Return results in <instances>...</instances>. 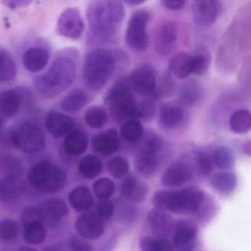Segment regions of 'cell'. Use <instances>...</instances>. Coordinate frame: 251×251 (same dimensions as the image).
I'll return each mask as SVG.
<instances>
[{"instance_id": "19", "label": "cell", "mask_w": 251, "mask_h": 251, "mask_svg": "<svg viewBox=\"0 0 251 251\" xmlns=\"http://www.w3.org/2000/svg\"><path fill=\"white\" fill-rule=\"evenodd\" d=\"M192 175V170L186 163L177 161L166 170L161 183L168 187H177L189 181Z\"/></svg>"}, {"instance_id": "15", "label": "cell", "mask_w": 251, "mask_h": 251, "mask_svg": "<svg viewBox=\"0 0 251 251\" xmlns=\"http://www.w3.org/2000/svg\"><path fill=\"white\" fill-rule=\"evenodd\" d=\"M75 228L78 234L83 239L96 240L103 234L105 223L98 214L86 213L77 218Z\"/></svg>"}, {"instance_id": "24", "label": "cell", "mask_w": 251, "mask_h": 251, "mask_svg": "<svg viewBox=\"0 0 251 251\" xmlns=\"http://www.w3.org/2000/svg\"><path fill=\"white\" fill-rule=\"evenodd\" d=\"M89 145V139L85 132L73 130L67 135L64 141V151L70 155L78 156L86 152Z\"/></svg>"}, {"instance_id": "42", "label": "cell", "mask_w": 251, "mask_h": 251, "mask_svg": "<svg viewBox=\"0 0 251 251\" xmlns=\"http://www.w3.org/2000/svg\"><path fill=\"white\" fill-rule=\"evenodd\" d=\"M93 192L97 198L101 201L108 200L115 192V185L111 179L101 177L95 180L93 184Z\"/></svg>"}, {"instance_id": "41", "label": "cell", "mask_w": 251, "mask_h": 251, "mask_svg": "<svg viewBox=\"0 0 251 251\" xmlns=\"http://www.w3.org/2000/svg\"><path fill=\"white\" fill-rule=\"evenodd\" d=\"M142 251H174L173 245L163 238L145 236L140 242Z\"/></svg>"}, {"instance_id": "39", "label": "cell", "mask_w": 251, "mask_h": 251, "mask_svg": "<svg viewBox=\"0 0 251 251\" xmlns=\"http://www.w3.org/2000/svg\"><path fill=\"white\" fill-rule=\"evenodd\" d=\"M108 120V113L100 107H92L85 114V122L91 128H102L106 125Z\"/></svg>"}, {"instance_id": "25", "label": "cell", "mask_w": 251, "mask_h": 251, "mask_svg": "<svg viewBox=\"0 0 251 251\" xmlns=\"http://www.w3.org/2000/svg\"><path fill=\"white\" fill-rule=\"evenodd\" d=\"M89 96L86 91L75 89L66 95L61 100V108L69 114H75L81 111L89 102Z\"/></svg>"}, {"instance_id": "4", "label": "cell", "mask_w": 251, "mask_h": 251, "mask_svg": "<svg viewBox=\"0 0 251 251\" xmlns=\"http://www.w3.org/2000/svg\"><path fill=\"white\" fill-rule=\"evenodd\" d=\"M155 208L178 214H198L205 201V195L196 188L180 190H158L154 194Z\"/></svg>"}, {"instance_id": "52", "label": "cell", "mask_w": 251, "mask_h": 251, "mask_svg": "<svg viewBox=\"0 0 251 251\" xmlns=\"http://www.w3.org/2000/svg\"><path fill=\"white\" fill-rule=\"evenodd\" d=\"M242 149H243L244 152H245V153L247 154V155H249L250 156V155H251V142H245V144H244L243 148H242Z\"/></svg>"}, {"instance_id": "36", "label": "cell", "mask_w": 251, "mask_h": 251, "mask_svg": "<svg viewBox=\"0 0 251 251\" xmlns=\"http://www.w3.org/2000/svg\"><path fill=\"white\" fill-rule=\"evenodd\" d=\"M192 74L202 76L209 68L211 55L209 51L205 48L198 49L192 55Z\"/></svg>"}, {"instance_id": "1", "label": "cell", "mask_w": 251, "mask_h": 251, "mask_svg": "<svg viewBox=\"0 0 251 251\" xmlns=\"http://www.w3.org/2000/svg\"><path fill=\"white\" fill-rule=\"evenodd\" d=\"M78 52L65 48L57 53L48 70L36 77L35 89L45 99H52L70 88L77 77Z\"/></svg>"}, {"instance_id": "10", "label": "cell", "mask_w": 251, "mask_h": 251, "mask_svg": "<svg viewBox=\"0 0 251 251\" xmlns=\"http://www.w3.org/2000/svg\"><path fill=\"white\" fill-rule=\"evenodd\" d=\"M128 82L131 89L136 93L142 96H151L156 86L155 69L151 64H139L130 73Z\"/></svg>"}, {"instance_id": "14", "label": "cell", "mask_w": 251, "mask_h": 251, "mask_svg": "<svg viewBox=\"0 0 251 251\" xmlns=\"http://www.w3.org/2000/svg\"><path fill=\"white\" fill-rule=\"evenodd\" d=\"M41 222L54 226L69 214V207L63 200L50 198L36 207Z\"/></svg>"}, {"instance_id": "12", "label": "cell", "mask_w": 251, "mask_h": 251, "mask_svg": "<svg viewBox=\"0 0 251 251\" xmlns=\"http://www.w3.org/2000/svg\"><path fill=\"white\" fill-rule=\"evenodd\" d=\"M177 45V28L171 21L165 20L157 27L154 36L155 52L161 56H167L176 50Z\"/></svg>"}, {"instance_id": "27", "label": "cell", "mask_w": 251, "mask_h": 251, "mask_svg": "<svg viewBox=\"0 0 251 251\" xmlns=\"http://www.w3.org/2000/svg\"><path fill=\"white\" fill-rule=\"evenodd\" d=\"M171 74L179 79H186L192 74V55L186 52H179L173 55L169 64Z\"/></svg>"}, {"instance_id": "53", "label": "cell", "mask_w": 251, "mask_h": 251, "mask_svg": "<svg viewBox=\"0 0 251 251\" xmlns=\"http://www.w3.org/2000/svg\"><path fill=\"white\" fill-rule=\"evenodd\" d=\"M17 251H37L34 248H30V247H22Z\"/></svg>"}, {"instance_id": "5", "label": "cell", "mask_w": 251, "mask_h": 251, "mask_svg": "<svg viewBox=\"0 0 251 251\" xmlns=\"http://www.w3.org/2000/svg\"><path fill=\"white\" fill-rule=\"evenodd\" d=\"M105 102L114 118L118 121H127L138 117L136 98L128 81L124 79L117 82L107 92Z\"/></svg>"}, {"instance_id": "3", "label": "cell", "mask_w": 251, "mask_h": 251, "mask_svg": "<svg viewBox=\"0 0 251 251\" xmlns=\"http://www.w3.org/2000/svg\"><path fill=\"white\" fill-rule=\"evenodd\" d=\"M126 17L123 2L117 0L92 1L86 11L90 36L99 42L112 40Z\"/></svg>"}, {"instance_id": "55", "label": "cell", "mask_w": 251, "mask_h": 251, "mask_svg": "<svg viewBox=\"0 0 251 251\" xmlns=\"http://www.w3.org/2000/svg\"><path fill=\"white\" fill-rule=\"evenodd\" d=\"M46 251H58V250L55 249V248H49L47 249Z\"/></svg>"}, {"instance_id": "13", "label": "cell", "mask_w": 251, "mask_h": 251, "mask_svg": "<svg viewBox=\"0 0 251 251\" xmlns=\"http://www.w3.org/2000/svg\"><path fill=\"white\" fill-rule=\"evenodd\" d=\"M223 11V3L217 0H198L192 5V15L198 25L210 27L217 22Z\"/></svg>"}, {"instance_id": "37", "label": "cell", "mask_w": 251, "mask_h": 251, "mask_svg": "<svg viewBox=\"0 0 251 251\" xmlns=\"http://www.w3.org/2000/svg\"><path fill=\"white\" fill-rule=\"evenodd\" d=\"M212 161L220 170H229L234 164V153L228 147L220 146L214 150Z\"/></svg>"}, {"instance_id": "46", "label": "cell", "mask_w": 251, "mask_h": 251, "mask_svg": "<svg viewBox=\"0 0 251 251\" xmlns=\"http://www.w3.org/2000/svg\"><path fill=\"white\" fill-rule=\"evenodd\" d=\"M195 164L198 174L208 176L213 170V161L211 157L203 152H199L195 157Z\"/></svg>"}, {"instance_id": "38", "label": "cell", "mask_w": 251, "mask_h": 251, "mask_svg": "<svg viewBox=\"0 0 251 251\" xmlns=\"http://www.w3.org/2000/svg\"><path fill=\"white\" fill-rule=\"evenodd\" d=\"M176 86V81L172 77L171 73L166 72L161 76L158 84H156L152 95L156 100L170 98L174 93Z\"/></svg>"}, {"instance_id": "28", "label": "cell", "mask_w": 251, "mask_h": 251, "mask_svg": "<svg viewBox=\"0 0 251 251\" xmlns=\"http://www.w3.org/2000/svg\"><path fill=\"white\" fill-rule=\"evenodd\" d=\"M69 201L75 210L80 212L90 209L95 202L90 189L85 186L74 188L69 195Z\"/></svg>"}, {"instance_id": "48", "label": "cell", "mask_w": 251, "mask_h": 251, "mask_svg": "<svg viewBox=\"0 0 251 251\" xmlns=\"http://www.w3.org/2000/svg\"><path fill=\"white\" fill-rule=\"evenodd\" d=\"M71 251H93V247L83 238L74 236L70 242Z\"/></svg>"}, {"instance_id": "16", "label": "cell", "mask_w": 251, "mask_h": 251, "mask_svg": "<svg viewBox=\"0 0 251 251\" xmlns=\"http://www.w3.org/2000/svg\"><path fill=\"white\" fill-rule=\"evenodd\" d=\"M197 226L189 220H181L175 229L174 245L176 251H192L195 247Z\"/></svg>"}, {"instance_id": "29", "label": "cell", "mask_w": 251, "mask_h": 251, "mask_svg": "<svg viewBox=\"0 0 251 251\" xmlns=\"http://www.w3.org/2000/svg\"><path fill=\"white\" fill-rule=\"evenodd\" d=\"M122 195L126 199L133 201H142L148 193V188L134 176H128L122 182Z\"/></svg>"}, {"instance_id": "20", "label": "cell", "mask_w": 251, "mask_h": 251, "mask_svg": "<svg viewBox=\"0 0 251 251\" xmlns=\"http://www.w3.org/2000/svg\"><path fill=\"white\" fill-rule=\"evenodd\" d=\"M148 223L151 231L158 238H164L170 234L174 227L173 217L166 211L155 208L148 214Z\"/></svg>"}, {"instance_id": "23", "label": "cell", "mask_w": 251, "mask_h": 251, "mask_svg": "<svg viewBox=\"0 0 251 251\" xmlns=\"http://www.w3.org/2000/svg\"><path fill=\"white\" fill-rule=\"evenodd\" d=\"M204 96V89L200 82L189 80L182 84L178 91V100L185 106L198 105Z\"/></svg>"}, {"instance_id": "21", "label": "cell", "mask_w": 251, "mask_h": 251, "mask_svg": "<svg viewBox=\"0 0 251 251\" xmlns=\"http://www.w3.org/2000/svg\"><path fill=\"white\" fill-rule=\"evenodd\" d=\"M186 120V111L178 105L164 104L159 110V124L166 130H175Z\"/></svg>"}, {"instance_id": "40", "label": "cell", "mask_w": 251, "mask_h": 251, "mask_svg": "<svg viewBox=\"0 0 251 251\" xmlns=\"http://www.w3.org/2000/svg\"><path fill=\"white\" fill-rule=\"evenodd\" d=\"M23 192V186L17 183L14 176H10L4 181L0 182V201L13 199Z\"/></svg>"}, {"instance_id": "33", "label": "cell", "mask_w": 251, "mask_h": 251, "mask_svg": "<svg viewBox=\"0 0 251 251\" xmlns=\"http://www.w3.org/2000/svg\"><path fill=\"white\" fill-rule=\"evenodd\" d=\"M229 126L236 134L248 133L251 130V113L247 109L236 110L230 116Z\"/></svg>"}, {"instance_id": "32", "label": "cell", "mask_w": 251, "mask_h": 251, "mask_svg": "<svg viewBox=\"0 0 251 251\" xmlns=\"http://www.w3.org/2000/svg\"><path fill=\"white\" fill-rule=\"evenodd\" d=\"M25 240L31 245H39L45 242L48 236V230L42 222L35 221L25 226L23 232Z\"/></svg>"}, {"instance_id": "47", "label": "cell", "mask_w": 251, "mask_h": 251, "mask_svg": "<svg viewBox=\"0 0 251 251\" xmlns=\"http://www.w3.org/2000/svg\"><path fill=\"white\" fill-rule=\"evenodd\" d=\"M97 211H98V215L102 220L110 218L114 214V203L109 200L101 201L97 206Z\"/></svg>"}, {"instance_id": "44", "label": "cell", "mask_w": 251, "mask_h": 251, "mask_svg": "<svg viewBox=\"0 0 251 251\" xmlns=\"http://www.w3.org/2000/svg\"><path fill=\"white\" fill-rule=\"evenodd\" d=\"M18 223L12 219L0 222V239L5 242L14 240L18 236Z\"/></svg>"}, {"instance_id": "51", "label": "cell", "mask_w": 251, "mask_h": 251, "mask_svg": "<svg viewBox=\"0 0 251 251\" xmlns=\"http://www.w3.org/2000/svg\"><path fill=\"white\" fill-rule=\"evenodd\" d=\"M124 2L127 5L133 6V5H141V4L144 3L145 1L144 0H127V1H125Z\"/></svg>"}, {"instance_id": "50", "label": "cell", "mask_w": 251, "mask_h": 251, "mask_svg": "<svg viewBox=\"0 0 251 251\" xmlns=\"http://www.w3.org/2000/svg\"><path fill=\"white\" fill-rule=\"evenodd\" d=\"M2 3L11 9H17V8L28 6L30 4H31V2L26 1V0H16V1H4Z\"/></svg>"}, {"instance_id": "49", "label": "cell", "mask_w": 251, "mask_h": 251, "mask_svg": "<svg viewBox=\"0 0 251 251\" xmlns=\"http://www.w3.org/2000/svg\"><path fill=\"white\" fill-rule=\"evenodd\" d=\"M161 4L164 5V8L170 11H179L184 8L186 5V1L180 0V1H175V0H164L161 1Z\"/></svg>"}, {"instance_id": "26", "label": "cell", "mask_w": 251, "mask_h": 251, "mask_svg": "<svg viewBox=\"0 0 251 251\" xmlns=\"http://www.w3.org/2000/svg\"><path fill=\"white\" fill-rule=\"evenodd\" d=\"M22 98L15 90H5L0 93V115L5 118L14 117L20 111Z\"/></svg>"}, {"instance_id": "17", "label": "cell", "mask_w": 251, "mask_h": 251, "mask_svg": "<svg viewBox=\"0 0 251 251\" xmlns=\"http://www.w3.org/2000/svg\"><path fill=\"white\" fill-rule=\"evenodd\" d=\"M120 145L118 132L114 128L95 135L92 140L94 151L104 156H110L115 153L120 149Z\"/></svg>"}, {"instance_id": "22", "label": "cell", "mask_w": 251, "mask_h": 251, "mask_svg": "<svg viewBox=\"0 0 251 251\" xmlns=\"http://www.w3.org/2000/svg\"><path fill=\"white\" fill-rule=\"evenodd\" d=\"M49 58V52L45 48L32 47L23 54V65L30 73H39L48 66Z\"/></svg>"}, {"instance_id": "7", "label": "cell", "mask_w": 251, "mask_h": 251, "mask_svg": "<svg viewBox=\"0 0 251 251\" xmlns=\"http://www.w3.org/2000/svg\"><path fill=\"white\" fill-rule=\"evenodd\" d=\"M164 146V139L158 134H150L135 158V167L145 177L153 176L159 166V154Z\"/></svg>"}, {"instance_id": "43", "label": "cell", "mask_w": 251, "mask_h": 251, "mask_svg": "<svg viewBox=\"0 0 251 251\" xmlns=\"http://www.w3.org/2000/svg\"><path fill=\"white\" fill-rule=\"evenodd\" d=\"M128 161L124 157L117 156L111 158L107 163V170L115 178H122L129 171Z\"/></svg>"}, {"instance_id": "54", "label": "cell", "mask_w": 251, "mask_h": 251, "mask_svg": "<svg viewBox=\"0 0 251 251\" xmlns=\"http://www.w3.org/2000/svg\"><path fill=\"white\" fill-rule=\"evenodd\" d=\"M2 126H3V119L0 116V130L2 128Z\"/></svg>"}, {"instance_id": "31", "label": "cell", "mask_w": 251, "mask_h": 251, "mask_svg": "<svg viewBox=\"0 0 251 251\" xmlns=\"http://www.w3.org/2000/svg\"><path fill=\"white\" fill-rule=\"evenodd\" d=\"M17 69L11 54L0 48V83H6L17 77Z\"/></svg>"}, {"instance_id": "45", "label": "cell", "mask_w": 251, "mask_h": 251, "mask_svg": "<svg viewBox=\"0 0 251 251\" xmlns=\"http://www.w3.org/2000/svg\"><path fill=\"white\" fill-rule=\"evenodd\" d=\"M157 111V105L155 99L147 98L139 104L138 117H141L147 122L152 121Z\"/></svg>"}, {"instance_id": "8", "label": "cell", "mask_w": 251, "mask_h": 251, "mask_svg": "<svg viewBox=\"0 0 251 251\" xmlns=\"http://www.w3.org/2000/svg\"><path fill=\"white\" fill-rule=\"evenodd\" d=\"M151 11L147 8L136 10L130 16L126 33L127 46L136 52H142L148 48L149 36L148 26L151 20Z\"/></svg>"}, {"instance_id": "6", "label": "cell", "mask_w": 251, "mask_h": 251, "mask_svg": "<svg viewBox=\"0 0 251 251\" xmlns=\"http://www.w3.org/2000/svg\"><path fill=\"white\" fill-rule=\"evenodd\" d=\"M27 177L35 189L47 194L60 192L67 181V173L62 168L45 161H40L32 167Z\"/></svg>"}, {"instance_id": "30", "label": "cell", "mask_w": 251, "mask_h": 251, "mask_svg": "<svg viewBox=\"0 0 251 251\" xmlns=\"http://www.w3.org/2000/svg\"><path fill=\"white\" fill-rule=\"evenodd\" d=\"M237 184L236 176L228 172L216 173L211 180L213 189L221 194H229L233 192Z\"/></svg>"}, {"instance_id": "2", "label": "cell", "mask_w": 251, "mask_h": 251, "mask_svg": "<svg viewBox=\"0 0 251 251\" xmlns=\"http://www.w3.org/2000/svg\"><path fill=\"white\" fill-rule=\"evenodd\" d=\"M126 52L118 49L95 48L85 57L83 64V80L92 92H99L120 65L127 61Z\"/></svg>"}, {"instance_id": "9", "label": "cell", "mask_w": 251, "mask_h": 251, "mask_svg": "<svg viewBox=\"0 0 251 251\" xmlns=\"http://www.w3.org/2000/svg\"><path fill=\"white\" fill-rule=\"evenodd\" d=\"M11 142L26 153H36L45 149L46 139L42 130L31 123L21 125L10 135Z\"/></svg>"}, {"instance_id": "11", "label": "cell", "mask_w": 251, "mask_h": 251, "mask_svg": "<svg viewBox=\"0 0 251 251\" xmlns=\"http://www.w3.org/2000/svg\"><path fill=\"white\" fill-rule=\"evenodd\" d=\"M85 23L80 11L76 8L64 10L57 22L56 30L60 36L78 40L84 32Z\"/></svg>"}, {"instance_id": "18", "label": "cell", "mask_w": 251, "mask_h": 251, "mask_svg": "<svg viewBox=\"0 0 251 251\" xmlns=\"http://www.w3.org/2000/svg\"><path fill=\"white\" fill-rule=\"evenodd\" d=\"M45 125L50 134L55 138H61L73 130L75 121L70 116L64 113L53 111L48 114Z\"/></svg>"}, {"instance_id": "35", "label": "cell", "mask_w": 251, "mask_h": 251, "mask_svg": "<svg viewBox=\"0 0 251 251\" xmlns=\"http://www.w3.org/2000/svg\"><path fill=\"white\" fill-rule=\"evenodd\" d=\"M144 134L142 123L137 120H129L123 123L120 128V136L129 143L139 142Z\"/></svg>"}, {"instance_id": "34", "label": "cell", "mask_w": 251, "mask_h": 251, "mask_svg": "<svg viewBox=\"0 0 251 251\" xmlns=\"http://www.w3.org/2000/svg\"><path fill=\"white\" fill-rule=\"evenodd\" d=\"M78 170L83 177L94 178L100 174L102 170V164L98 157L94 155H86L79 163Z\"/></svg>"}]
</instances>
